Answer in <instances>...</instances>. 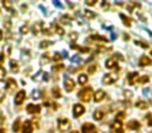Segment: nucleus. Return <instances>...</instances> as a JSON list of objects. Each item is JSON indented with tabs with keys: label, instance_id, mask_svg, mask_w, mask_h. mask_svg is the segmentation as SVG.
<instances>
[{
	"label": "nucleus",
	"instance_id": "obj_1",
	"mask_svg": "<svg viewBox=\"0 0 152 133\" xmlns=\"http://www.w3.org/2000/svg\"><path fill=\"white\" fill-rule=\"evenodd\" d=\"M92 95H93V89L91 86H87L85 89H80L78 93V98L80 99V101L83 102H89L92 98Z\"/></svg>",
	"mask_w": 152,
	"mask_h": 133
},
{
	"label": "nucleus",
	"instance_id": "obj_2",
	"mask_svg": "<svg viewBox=\"0 0 152 133\" xmlns=\"http://www.w3.org/2000/svg\"><path fill=\"white\" fill-rule=\"evenodd\" d=\"M70 128H71V122H70V120L65 118L58 120V130L61 132H67L68 130H70Z\"/></svg>",
	"mask_w": 152,
	"mask_h": 133
},
{
	"label": "nucleus",
	"instance_id": "obj_3",
	"mask_svg": "<svg viewBox=\"0 0 152 133\" xmlns=\"http://www.w3.org/2000/svg\"><path fill=\"white\" fill-rule=\"evenodd\" d=\"M5 89H7L9 93H14L18 89V83L17 81L14 78H9L7 80V83H5Z\"/></svg>",
	"mask_w": 152,
	"mask_h": 133
},
{
	"label": "nucleus",
	"instance_id": "obj_4",
	"mask_svg": "<svg viewBox=\"0 0 152 133\" xmlns=\"http://www.w3.org/2000/svg\"><path fill=\"white\" fill-rule=\"evenodd\" d=\"M117 79H118V75L115 74V73H113V74H105L104 75L102 81H103L104 84H113V83L116 82Z\"/></svg>",
	"mask_w": 152,
	"mask_h": 133
},
{
	"label": "nucleus",
	"instance_id": "obj_5",
	"mask_svg": "<svg viewBox=\"0 0 152 133\" xmlns=\"http://www.w3.org/2000/svg\"><path fill=\"white\" fill-rule=\"evenodd\" d=\"M81 131H83V133H98L96 127L93 124H91V123L83 124V127H81Z\"/></svg>",
	"mask_w": 152,
	"mask_h": 133
},
{
	"label": "nucleus",
	"instance_id": "obj_6",
	"mask_svg": "<svg viewBox=\"0 0 152 133\" xmlns=\"http://www.w3.org/2000/svg\"><path fill=\"white\" fill-rule=\"evenodd\" d=\"M64 86H65V89L68 92V93H71V92L75 89V82H74L73 79L66 78L65 82H64Z\"/></svg>",
	"mask_w": 152,
	"mask_h": 133
},
{
	"label": "nucleus",
	"instance_id": "obj_7",
	"mask_svg": "<svg viewBox=\"0 0 152 133\" xmlns=\"http://www.w3.org/2000/svg\"><path fill=\"white\" fill-rule=\"evenodd\" d=\"M85 111H86L85 107H83L81 104H75V105H74V107H73L74 118H79Z\"/></svg>",
	"mask_w": 152,
	"mask_h": 133
},
{
	"label": "nucleus",
	"instance_id": "obj_8",
	"mask_svg": "<svg viewBox=\"0 0 152 133\" xmlns=\"http://www.w3.org/2000/svg\"><path fill=\"white\" fill-rule=\"evenodd\" d=\"M26 110H27L28 113L30 114H36V113H39L41 112L42 108H41V105H38V104H28L27 107H26Z\"/></svg>",
	"mask_w": 152,
	"mask_h": 133
},
{
	"label": "nucleus",
	"instance_id": "obj_9",
	"mask_svg": "<svg viewBox=\"0 0 152 133\" xmlns=\"http://www.w3.org/2000/svg\"><path fill=\"white\" fill-rule=\"evenodd\" d=\"M25 97H26L25 91L18 92V94L16 95V98H15V103L17 104V105H21L24 102V100H25Z\"/></svg>",
	"mask_w": 152,
	"mask_h": 133
},
{
	"label": "nucleus",
	"instance_id": "obj_10",
	"mask_svg": "<svg viewBox=\"0 0 152 133\" xmlns=\"http://www.w3.org/2000/svg\"><path fill=\"white\" fill-rule=\"evenodd\" d=\"M105 67L107 69H117L119 70V65H118V60L115 58H110L105 61Z\"/></svg>",
	"mask_w": 152,
	"mask_h": 133
},
{
	"label": "nucleus",
	"instance_id": "obj_11",
	"mask_svg": "<svg viewBox=\"0 0 152 133\" xmlns=\"http://www.w3.org/2000/svg\"><path fill=\"white\" fill-rule=\"evenodd\" d=\"M34 131V127L30 121H25L24 124L22 125V132L23 133H32Z\"/></svg>",
	"mask_w": 152,
	"mask_h": 133
},
{
	"label": "nucleus",
	"instance_id": "obj_12",
	"mask_svg": "<svg viewBox=\"0 0 152 133\" xmlns=\"http://www.w3.org/2000/svg\"><path fill=\"white\" fill-rule=\"evenodd\" d=\"M127 128L130 130H139L141 128V123L137 120H131L127 123Z\"/></svg>",
	"mask_w": 152,
	"mask_h": 133
},
{
	"label": "nucleus",
	"instance_id": "obj_13",
	"mask_svg": "<svg viewBox=\"0 0 152 133\" xmlns=\"http://www.w3.org/2000/svg\"><path fill=\"white\" fill-rule=\"evenodd\" d=\"M106 94L104 91H102V89H98L97 92L95 93V95H94V99H95V102H101L102 100H104V98H105Z\"/></svg>",
	"mask_w": 152,
	"mask_h": 133
},
{
	"label": "nucleus",
	"instance_id": "obj_14",
	"mask_svg": "<svg viewBox=\"0 0 152 133\" xmlns=\"http://www.w3.org/2000/svg\"><path fill=\"white\" fill-rule=\"evenodd\" d=\"M128 82L130 85H133L135 82H137V79H139V73L137 72H132L128 74Z\"/></svg>",
	"mask_w": 152,
	"mask_h": 133
},
{
	"label": "nucleus",
	"instance_id": "obj_15",
	"mask_svg": "<svg viewBox=\"0 0 152 133\" xmlns=\"http://www.w3.org/2000/svg\"><path fill=\"white\" fill-rule=\"evenodd\" d=\"M10 65H11L12 72L17 73L18 71H19V63H18V61L16 60V59H11V61H10Z\"/></svg>",
	"mask_w": 152,
	"mask_h": 133
},
{
	"label": "nucleus",
	"instance_id": "obj_16",
	"mask_svg": "<svg viewBox=\"0 0 152 133\" xmlns=\"http://www.w3.org/2000/svg\"><path fill=\"white\" fill-rule=\"evenodd\" d=\"M152 63V60L151 58H149L148 56H142L141 58H140V65H143V67H145V65H149Z\"/></svg>",
	"mask_w": 152,
	"mask_h": 133
},
{
	"label": "nucleus",
	"instance_id": "obj_17",
	"mask_svg": "<svg viewBox=\"0 0 152 133\" xmlns=\"http://www.w3.org/2000/svg\"><path fill=\"white\" fill-rule=\"evenodd\" d=\"M71 48L73 49H78L81 53H89L90 52V49L87 48V47H83V46H79V45H75V44H72L71 45Z\"/></svg>",
	"mask_w": 152,
	"mask_h": 133
},
{
	"label": "nucleus",
	"instance_id": "obj_18",
	"mask_svg": "<svg viewBox=\"0 0 152 133\" xmlns=\"http://www.w3.org/2000/svg\"><path fill=\"white\" fill-rule=\"evenodd\" d=\"M112 131H123L122 123L116 121V122L112 125Z\"/></svg>",
	"mask_w": 152,
	"mask_h": 133
},
{
	"label": "nucleus",
	"instance_id": "obj_19",
	"mask_svg": "<svg viewBox=\"0 0 152 133\" xmlns=\"http://www.w3.org/2000/svg\"><path fill=\"white\" fill-rule=\"evenodd\" d=\"M120 17H121V20H122L123 24H124L125 26H127V27H130V26H131L130 19H129L128 17H126L124 14H120Z\"/></svg>",
	"mask_w": 152,
	"mask_h": 133
},
{
	"label": "nucleus",
	"instance_id": "obj_20",
	"mask_svg": "<svg viewBox=\"0 0 152 133\" xmlns=\"http://www.w3.org/2000/svg\"><path fill=\"white\" fill-rule=\"evenodd\" d=\"M135 106H137V108H140V109H147L148 106H149V104H148L146 101H143V100H140V101H137V102Z\"/></svg>",
	"mask_w": 152,
	"mask_h": 133
},
{
	"label": "nucleus",
	"instance_id": "obj_21",
	"mask_svg": "<svg viewBox=\"0 0 152 133\" xmlns=\"http://www.w3.org/2000/svg\"><path fill=\"white\" fill-rule=\"evenodd\" d=\"M52 96L55 99H58L61 97V89L58 86H54L52 89Z\"/></svg>",
	"mask_w": 152,
	"mask_h": 133
},
{
	"label": "nucleus",
	"instance_id": "obj_22",
	"mask_svg": "<svg viewBox=\"0 0 152 133\" xmlns=\"http://www.w3.org/2000/svg\"><path fill=\"white\" fill-rule=\"evenodd\" d=\"M88 80H89V77H88V75L80 74L78 76V82H79V84H81V85L86 84V83L88 82Z\"/></svg>",
	"mask_w": 152,
	"mask_h": 133
},
{
	"label": "nucleus",
	"instance_id": "obj_23",
	"mask_svg": "<svg viewBox=\"0 0 152 133\" xmlns=\"http://www.w3.org/2000/svg\"><path fill=\"white\" fill-rule=\"evenodd\" d=\"M103 116H104V112L102 111L101 109H97L95 112H94V118H95V120L100 121Z\"/></svg>",
	"mask_w": 152,
	"mask_h": 133
},
{
	"label": "nucleus",
	"instance_id": "obj_24",
	"mask_svg": "<svg viewBox=\"0 0 152 133\" xmlns=\"http://www.w3.org/2000/svg\"><path fill=\"white\" fill-rule=\"evenodd\" d=\"M20 125H21V120L18 118V120L15 121V123H14V125H13V130L15 131V132H18V131L20 130Z\"/></svg>",
	"mask_w": 152,
	"mask_h": 133
},
{
	"label": "nucleus",
	"instance_id": "obj_25",
	"mask_svg": "<svg viewBox=\"0 0 152 133\" xmlns=\"http://www.w3.org/2000/svg\"><path fill=\"white\" fill-rule=\"evenodd\" d=\"M90 40H93V41H95V40H97V41H103V42H107V39L105 38V36H92L91 38L89 39V41Z\"/></svg>",
	"mask_w": 152,
	"mask_h": 133
},
{
	"label": "nucleus",
	"instance_id": "obj_26",
	"mask_svg": "<svg viewBox=\"0 0 152 133\" xmlns=\"http://www.w3.org/2000/svg\"><path fill=\"white\" fill-rule=\"evenodd\" d=\"M3 7H4V9H7V11H10L12 12V13H14V9L13 7H12V2H10V1H3Z\"/></svg>",
	"mask_w": 152,
	"mask_h": 133
},
{
	"label": "nucleus",
	"instance_id": "obj_27",
	"mask_svg": "<svg viewBox=\"0 0 152 133\" xmlns=\"http://www.w3.org/2000/svg\"><path fill=\"white\" fill-rule=\"evenodd\" d=\"M50 58H49V53H45L42 56V60H41V65H45V63H49Z\"/></svg>",
	"mask_w": 152,
	"mask_h": 133
},
{
	"label": "nucleus",
	"instance_id": "obj_28",
	"mask_svg": "<svg viewBox=\"0 0 152 133\" xmlns=\"http://www.w3.org/2000/svg\"><path fill=\"white\" fill-rule=\"evenodd\" d=\"M148 81H149V77H148L147 75H144L143 77H139V79H137V82L141 83V84H144V83H147Z\"/></svg>",
	"mask_w": 152,
	"mask_h": 133
},
{
	"label": "nucleus",
	"instance_id": "obj_29",
	"mask_svg": "<svg viewBox=\"0 0 152 133\" xmlns=\"http://www.w3.org/2000/svg\"><path fill=\"white\" fill-rule=\"evenodd\" d=\"M5 76H7V71L3 67H0V81L4 80Z\"/></svg>",
	"mask_w": 152,
	"mask_h": 133
},
{
	"label": "nucleus",
	"instance_id": "obj_30",
	"mask_svg": "<svg viewBox=\"0 0 152 133\" xmlns=\"http://www.w3.org/2000/svg\"><path fill=\"white\" fill-rule=\"evenodd\" d=\"M54 28H55V31H56L58 34H61V36H63V34L65 33V30H64V28L61 27L59 25H57V24H54Z\"/></svg>",
	"mask_w": 152,
	"mask_h": 133
},
{
	"label": "nucleus",
	"instance_id": "obj_31",
	"mask_svg": "<svg viewBox=\"0 0 152 133\" xmlns=\"http://www.w3.org/2000/svg\"><path fill=\"white\" fill-rule=\"evenodd\" d=\"M125 116H126V114H125V112H124V111L118 112V114H117V116H116V120L118 121V122H121V121L124 120Z\"/></svg>",
	"mask_w": 152,
	"mask_h": 133
},
{
	"label": "nucleus",
	"instance_id": "obj_32",
	"mask_svg": "<svg viewBox=\"0 0 152 133\" xmlns=\"http://www.w3.org/2000/svg\"><path fill=\"white\" fill-rule=\"evenodd\" d=\"M85 14H86V17H87L88 19H93V18H95V16H96V14H94L93 12L89 11V9L85 11Z\"/></svg>",
	"mask_w": 152,
	"mask_h": 133
},
{
	"label": "nucleus",
	"instance_id": "obj_33",
	"mask_svg": "<svg viewBox=\"0 0 152 133\" xmlns=\"http://www.w3.org/2000/svg\"><path fill=\"white\" fill-rule=\"evenodd\" d=\"M96 69H97V65H91L89 68H88V73H89V74H93V73L96 72Z\"/></svg>",
	"mask_w": 152,
	"mask_h": 133
},
{
	"label": "nucleus",
	"instance_id": "obj_34",
	"mask_svg": "<svg viewBox=\"0 0 152 133\" xmlns=\"http://www.w3.org/2000/svg\"><path fill=\"white\" fill-rule=\"evenodd\" d=\"M64 68H65V65H54V67H53L52 70L56 72V71H61Z\"/></svg>",
	"mask_w": 152,
	"mask_h": 133
},
{
	"label": "nucleus",
	"instance_id": "obj_35",
	"mask_svg": "<svg viewBox=\"0 0 152 133\" xmlns=\"http://www.w3.org/2000/svg\"><path fill=\"white\" fill-rule=\"evenodd\" d=\"M49 45H50V42H49V41H43V42L40 44V47L43 49H45V48H47Z\"/></svg>",
	"mask_w": 152,
	"mask_h": 133
},
{
	"label": "nucleus",
	"instance_id": "obj_36",
	"mask_svg": "<svg viewBox=\"0 0 152 133\" xmlns=\"http://www.w3.org/2000/svg\"><path fill=\"white\" fill-rule=\"evenodd\" d=\"M135 44L139 45V46H141V47H143V48H148V47H149V45H148L147 43H141L140 41H135Z\"/></svg>",
	"mask_w": 152,
	"mask_h": 133
},
{
	"label": "nucleus",
	"instance_id": "obj_37",
	"mask_svg": "<svg viewBox=\"0 0 152 133\" xmlns=\"http://www.w3.org/2000/svg\"><path fill=\"white\" fill-rule=\"evenodd\" d=\"M20 31H21V33H22V34H25V33H27V32H28V26H27V25H24V26H22V27H21V29H20Z\"/></svg>",
	"mask_w": 152,
	"mask_h": 133
},
{
	"label": "nucleus",
	"instance_id": "obj_38",
	"mask_svg": "<svg viewBox=\"0 0 152 133\" xmlns=\"http://www.w3.org/2000/svg\"><path fill=\"white\" fill-rule=\"evenodd\" d=\"M146 118H147V120H148V125L152 126V113H148L147 116H146Z\"/></svg>",
	"mask_w": 152,
	"mask_h": 133
},
{
	"label": "nucleus",
	"instance_id": "obj_39",
	"mask_svg": "<svg viewBox=\"0 0 152 133\" xmlns=\"http://www.w3.org/2000/svg\"><path fill=\"white\" fill-rule=\"evenodd\" d=\"M40 97H41L40 92H39V91H34V93H32V98H34V99H39Z\"/></svg>",
	"mask_w": 152,
	"mask_h": 133
},
{
	"label": "nucleus",
	"instance_id": "obj_40",
	"mask_svg": "<svg viewBox=\"0 0 152 133\" xmlns=\"http://www.w3.org/2000/svg\"><path fill=\"white\" fill-rule=\"evenodd\" d=\"M61 55L59 54V53H55L54 56H53V60L58 61V60H61Z\"/></svg>",
	"mask_w": 152,
	"mask_h": 133
},
{
	"label": "nucleus",
	"instance_id": "obj_41",
	"mask_svg": "<svg viewBox=\"0 0 152 133\" xmlns=\"http://www.w3.org/2000/svg\"><path fill=\"white\" fill-rule=\"evenodd\" d=\"M4 98H5V94L3 93V92L0 91V103H2V101L4 100Z\"/></svg>",
	"mask_w": 152,
	"mask_h": 133
},
{
	"label": "nucleus",
	"instance_id": "obj_42",
	"mask_svg": "<svg viewBox=\"0 0 152 133\" xmlns=\"http://www.w3.org/2000/svg\"><path fill=\"white\" fill-rule=\"evenodd\" d=\"M3 61H4V54L3 52H0V65H2Z\"/></svg>",
	"mask_w": 152,
	"mask_h": 133
},
{
	"label": "nucleus",
	"instance_id": "obj_43",
	"mask_svg": "<svg viewBox=\"0 0 152 133\" xmlns=\"http://www.w3.org/2000/svg\"><path fill=\"white\" fill-rule=\"evenodd\" d=\"M97 1H86V4L88 5H94Z\"/></svg>",
	"mask_w": 152,
	"mask_h": 133
},
{
	"label": "nucleus",
	"instance_id": "obj_44",
	"mask_svg": "<svg viewBox=\"0 0 152 133\" xmlns=\"http://www.w3.org/2000/svg\"><path fill=\"white\" fill-rule=\"evenodd\" d=\"M0 120H1V121L4 120V116H3V112L1 111V110H0Z\"/></svg>",
	"mask_w": 152,
	"mask_h": 133
},
{
	"label": "nucleus",
	"instance_id": "obj_45",
	"mask_svg": "<svg viewBox=\"0 0 152 133\" xmlns=\"http://www.w3.org/2000/svg\"><path fill=\"white\" fill-rule=\"evenodd\" d=\"M0 133H7L4 129H0Z\"/></svg>",
	"mask_w": 152,
	"mask_h": 133
},
{
	"label": "nucleus",
	"instance_id": "obj_46",
	"mask_svg": "<svg viewBox=\"0 0 152 133\" xmlns=\"http://www.w3.org/2000/svg\"><path fill=\"white\" fill-rule=\"evenodd\" d=\"M1 39H2V31L0 30V40H1Z\"/></svg>",
	"mask_w": 152,
	"mask_h": 133
},
{
	"label": "nucleus",
	"instance_id": "obj_47",
	"mask_svg": "<svg viewBox=\"0 0 152 133\" xmlns=\"http://www.w3.org/2000/svg\"><path fill=\"white\" fill-rule=\"evenodd\" d=\"M71 133H79V132H78V131H72Z\"/></svg>",
	"mask_w": 152,
	"mask_h": 133
},
{
	"label": "nucleus",
	"instance_id": "obj_48",
	"mask_svg": "<svg viewBox=\"0 0 152 133\" xmlns=\"http://www.w3.org/2000/svg\"><path fill=\"white\" fill-rule=\"evenodd\" d=\"M150 53H151V55H152V50H151V51H150Z\"/></svg>",
	"mask_w": 152,
	"mask_h": 133
}]
</instances>
